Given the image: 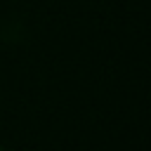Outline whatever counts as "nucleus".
Instances as JSON below:
<instances>
[{
	"label": "nucleus",
	"instance_id": "f257e3e1",
	"mask_svg": "<svg viewBox=\"0 0 151 151\" xmlns=\"http://www.w3.org/2000/svg\"><path fill=\"white\" fill-rule=\"evenodd\" d=\"M0 151H2V149H0Z\"/></svg>",
	"mask_w": 151,
	"mask_h": 151
}]
</instances>
